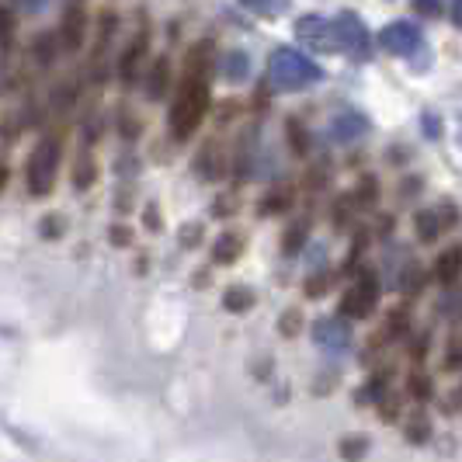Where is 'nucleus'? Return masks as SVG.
I'll return each mask as SVG.
<instances>
[{
	"label": "nucleus",
	"instance_id": "9",
	"mask_svg": "<svg viewBox=\"0 0 462 462\" xmlns=\"http://www.w3.org/2000/svg\"><path fill=\"white\" fill-rule=\"evenodd\" d=\"M456 208L452 206H441V208H420L414 216V233L417 240H424V244H431V240H439L441 233L448 230L452 223H456V216H452Z\"/></svg>",
	"mask_w": 462,
	"mask_h": 462
},
{
	"label": "nucleus",
	"instance_id": "39",
	"mask_svg": "<svg viewBox=\"0 0 462 462\" xmlns=\"http://www.w3.org/2000/svg\"><path fill=\"white\" fill-rule=\"evenodd\" d=\"M157 226H161V223H157V208L150 206L146 208V230H157Z\"/></svg>",
	"mask_w": 462,
	"mask_h": 462
},
{
	"label": "nucleus",
	"instance_id": "37",
	"mask_svg": "<svg viewBox=\"0 0 462 462\" xmlns=\"http://www.w3.org/2000/svg\"><path fill=\"white\" fill-rule=\"evenodd\" d=\"M42 233H46V236H60V233H63V223H60V219H52V223H42Z\"/></svg>",
	"mask_w": 462,
	"mask_h": 462
},
{
	"label": "nucleus",
	"instance_id": "36",
	"mask_svg": "<svg viewBox=\"0 0 462 462\" xmlns=\"http://www.w3.org/2000/svg\"><path fill=\"white\" fill-rule=\"evenodd\" d=\"M424 125H428V136H431V139L441 136V118L435 122V116H424Z\"/></svg>",
	"mask_w": 462,
	"mask_h": 462
},
{
	"label": "nucleus",
	"instance_id": "7",
	"mask_svg": "<svg viewBox=\"0 0 462 462\" xmlns=\"http://www.w3.org/2000/svg\"><path fill=\"white\" fill-rule=\"evenodd\" d=\"M84 32H88V11H84V0H67V11H63V24H60V46L63 49H80L84 46Z\"/></svg>",
	"mask_w": 462,
	"mask_h": 462
},
{
	"label": "nucleus",
	"instance_id": "16",
	"mask_svg": "<svg viewBox=\"0 0 462 462\" xmlns=\"http://www.w3.org/2000/svg\"><path fill=\"white\" fill-rule=\"evenodd\" d=\"M94 178H97V167H94V157L91 153H80L77 163H73V188L77 191H88L94 185Z\"/></svg>",
	"mask_w": 462,
	"mask_h": 462
},
{
	"label": "nucleus",
	"instance_id": "13",
	"mask_svg": "<svg viewBox=\"0 0 462 462\" xmlns=\"http://www.w3.org/2000/svg\"><path fill=\"white\" fill-rule=\"evenodd\" d=\"M459 261H462L459 247H448V251L439 254V261H435V278H439L441 285H456V278H459Z\"/></svg>",
	"mask_w": 462,
	"mask_h": 462
},
{
	"label": "nucleus",
	"instance_id": "4",
	"mask_svg": "<svg viewBox=\"0 0 462 462\" xmlns=\"http://www.w3.org/2000/svg\"><path fill=\"white\" fill-rule=\"evenodd\" d=\"M330 35H334V49L347 52L351 60H369L372 56V35L365 22L355 14V11H341L334 22H330Z\"/></svg>",
	"mask_w": 462,
	"mask_h": 462
},
{
	"label": "nucleus",
	"instance_id": "1",
	"mask_svg": "<svg viewBox=\"0 0 462 462\" xmlns=\"http://www.w3.org/2000/svg\"><path fill=\"white\" fill-rule=\"evenodd\" d=\"M324 80V69L317 67L306 52L289 46H275L268 56V84L278 91H306Z\"/></svg>",
	"mask_w": 462,
	"mask_h": 462
},
{
	"label": "nucleus",
	"instance_id": "20",
	"mask_svg": "<svg viewBox=\"0 0 462 462\" xmlns=\"http://www.w3.org/2000/svg\"><path fill=\"white\" fill-rule=\"evenodd\" d=\"M306 236H310V219L292 223V226H289V233H285V254H300L302 244H306Z\"/></svg>",
	"mask_w": 462,
	"mask_h": 462
},
{
	"label": "nucleus",
	"instance_id": "11",
	"mask_svg": "<svg viewBox=\"0 0 462 462\" xmlns=\"http://www.w3.org/2000/svg\"><path fill=\"white\" fill-rule=\"evenodd\" d=\"M313 341L327 351H341L347 347L351 341V330L345 327V320H337V317H320L317 324H313Z\"/></svg>",
	"mask_w": 462,
	"mask_h": 462
},
{
	"label": "nucleus",
	"instance_id": "21",
	"mask_svg": "<svg viewBox=\"0 0 462 462\" xmlns=\"http://www.w3.org/2000/svg\"><path fill=\"white\" fill-rule=\"evenodd\" d=\"M247 69H251V60H247L244 52H233L230 60H226V80H230V84H240V80L247 77Z\"/></svg>",
	"mask_w": 462,
	"mask_h": 462
},
{
	"label": "nucleus",
	"instance_id": "18",
	"mask_svg": "<svg viewBox=\"0 0 462 462\" xmlns=\"http://www.w3.org/2000/svg\"><path fill=\"white\" fill-rule=\"evenodd\" d=\"M428 439H431V417L424 411H411V417H407V441L424 445Z\"/></svg>",
	"mask_w": 462,
	"mask_h": 462
},
{
	"label": "nucleus",
	"instance_id": "32",
	"mask_svg": "<svg viewBox=\"0 0 462 462\" xmlns=\"http://www.w3.org/2000/svg\"><path fill=\"white\" fill-rule=\"evenodd\" d=\"M289 133H292V150H306V136H302V125L296 118H289Z\"/></svg>",
	"mask_w": 462,
	"mask_h": 462
},
{
	"label": "nucleus",
	"instance_id": "8",
	"mask_svg": "<svg viewBox=\"0 0 462 462\" xmlns=\"http://www.w3.org/2000/svg\"><path fill=\"white\" fill-rule=\"evenodd\" d=\"M296 39L306 49H317V52H330L334 49V35H330V22L320 14H302L296 22Z\"/></svg>",
	"mask_w": 462,
	"mask_h": 462
},
{
	"label": "nucleus",
	"instance_id": "41",
	"mask_svg": "<svg viewBox=\"0 0 462 462\" xmlns=\"http://www.w3.org/2000/svg\"><path fill=\"white\" fill-rule=\"evenodd\" d=\"M7 178H11V171H7V163L0 161V191L7 188Z\"/></svg>",
	"mask_w": 462,
	"mask_h": 462
},
{
	"label": "nucleus",
	"instance_id": "25",
	"mask_svg": "<svg viewBox=\"0 0 462 462\" xmlns=\"http://www.w3.org/2000/svg\"><path fill=\"white\" fill-rule=\"evenodd\" d=\"M35 56H39V63H52L56 60V39L52 35H39L35 39Z\"/></svg>",
	"mask_w": 462,
	"mask_h": 462
},
{
	"label": "nucleus",
	"instance_id": "30",
	"mask_svg": "<svg viewBox=\"0 0 462 462\" xmlns=\"http://www.w3.org/2000/svg\"><path fill=\"white\" fill-rule=\"evenodd\" d=\"M379 417H383L386 424H393L396 417H400V400H396V396H386V400H379Z\"/></svg>",
	"mask_w": 462,
	"mask_h": 462
},
{
	"label": "nucleus",
	"instance_id": "33",
	"mask_svg": "<svg viewBox=\"0 0 462 462\" xmlns=\"http://www.w3.org/2000/svg\"><path fill=\"white\" fill-rule=\"evenodd\" d=\"M445 369H448V372L459 369V337H452V341H448V358H445Z\"/></svg>",
	"mask_w": 462,
	"mask_h": 462
},
{
	"label": "nucleus",
	"instance_id": "14",
	"mask_svg": "<svg viewBox=\"0 0 462 462\" xmlns=\"http://www.w3.org/2000/svg\"><path fill=\"white\" fill-rule=\"evenodd\" d=\"M212 69V42H199L188 52L185 60V77H206Z\"/></svg>",
	"mask_w": 462,
	"mask_h": 462
},
{
	"label": "nucleus",
	"instance_id": "15",
	"mask_svg": "<svg viewBox=\"0 0 462 462\" xmlns=\"http://www.w3.org/2000/svg\"><path fill=\"white\" fill-rule=\"evenodd\" d=\"M223 306L230 310V313H247L251 306H254V289H247V285H233L223 292Z\"/></svg>",
	"mask_w": 462,
	"mask_h": 462
},
{
	"label": "nucleus",
	"instance_id": "24",
	"mask_svg": "<svg viewBox=\"0 0 462 462\" xmlns=\"http://www.w3.org/2000/svg\"><path fill=\"white\" fill-rule=\"evenodd\" d=\"M240 4H247L257 14H282L289 7V0H240Z\"/></svg>",
	"mask_w": 462,
	"mask_h": 462
},
{
	"label": "nucleus",
	"instance_id": "29",
	"mask_svg": "<svg viewBox=\"0 0 462 462\" xmlns=\"http://www.w3.org/2000/svg\"><path fill=\"white\" fill-rule=\"evenodd\" d=\"M351 206H355V195L341 199V202H337V208H334V226H337V230H345V226H347V219H351L347 212H351Z\"/></svg>",
	"mask_w": 462,
	"mask_h": 462
},
{
	"label": "nucleus",
	"instance_id": "40",
	"mask_svg": "<svg viewBox=\"0 0 462 462\" xmlns=\"http://www.w3.org/2000/svg\"><path fill=\"white\" fill-rule=\"evenodd\" d=\"M18 4H22V11H39L46 0H18Z\"/></svg>",
	"mask_w": 462,
	"mask_h": 462
},
{
	"label": "nucleus",
	"instance_id": "6",
	"mask_svg": "<svg viewBox=\"0 0 462 462\" xmlns=\"http://www.w3.org/2000/svg\"><path fill=\"white\" fill-rule=\"evenodd\" d=\"M375 300H379L375 282H372L369 275L358 278V282L345 292V300H341V313H345L347 320H365V317L375 313Z\"/></svg>",
	"mask_w": 462,
	"mask_h": 462
},
{
	"label": "nucleus",
	"instance_id": "23",
	"mask_svg": "<svg viewBox=\"0 0 462 462\" xmlns=\"http://www.w3.org/2000/svg\"><path fill=\"white\" fill-rule=\"evenodd\" d=\"M330 285H334V275H327V272H317L313 278H306V296H310V300H317V296H324Z\"/></svg>",
	"mask_w": 462,
	"mask_h": 462
},
{
	"label": "nucleus",
	"instance_id": "17",
	"mask_svg": "<svg viewBox=\"0 0 462 462\" xmlns=\"http://www.w3.org/2000/svg\"><path fill=\"white\" fill-rule=\"evenodd\" d=\"M167 84H171V63L167 60H157L153 67H150V80H146V94L157 101L163 91H167Z\"/></svg>",
	"mask_w": 462,
	"mask_h": 462
},
{
	"label": "nucleus",
	"instance_id": "31",
	"mask_svg": "<svg viewBox=\"0 0 462 462\" xmlns=\"http://www.w3.org/2000/svg\"><path fill=\"white\" fill-rule=\"evenodd\" d=\"M199 240H202V226H199V223H191V226L181 230V244H185V247H199Z\"/></svg>",
	"mask_w": 462,
	"mask_h": 462
},
{
	"label": "nucleus",
	"instance_id": "27",
	"mask_svg": "<svg viewBox=\"0 0 462 462\" xmlns=\"http://www.w3.org/2000/svg\"><path fill=\"white\" fill-rule=\"evenodd\" d=\"M365 452H369V441L362 439V435L341 441V456H345V459H351V456H365Z\"/></svg>",
	"mask_w": 462,
	"mask_h": 462
},
{
	"label": "nucleus",
	"instance_id": "22",
	"mask_svg": "<svg viewBox=\"0 0 462 462\" xmlns=\"http://www.w3.org/2000/svg\"><path fill=\"white\" fill-rule=\"evenodd\" d=\"M302 327V313L300 306H292V310H285L282 313V320H278V330H282V337H296Z\"/></svg>",
	"mask_w": 462,
	"mask_h": 462
},
{
	"label": "nucleus",
	"instance_id": "5",
	"mask_svg": "<svg viewBox=\"0 0 462 462\" xmlns=\"http://www.w3.org/2000/svg\"><path fill=\"white\" fill-rule=\"evenodd\" d=\"M379 46L390 56H414L417 49L424 46V32L414 22H390L379 35Z\"/></svg>",
	"mask_w": 462,
	"mask_h": 462
},
{
	"label": "nucleus",
	"instance_id": "10",
	"mask_svg": "<svg viewBox=\"0 0 462 462\" xmlns=\"http://www.w3.org/2000/svg\"><path fill=\"white\" fill-rule=\"evenodd\" d=\"M146 52H150V32L146 28H139V35L125 46L122 52V60H118V77L125 80V84H133L139 80V69H143V60H146Z\"/></svg>",
	"mask_w": 462,
	"mask_h": 462
},
{
	"label": "nucleus",
	"instance_id": "34",
	"mask_svg": "<svg viewBox=\"0 0 462 462\" xmlns=\"http://www.w3.org/2000/svg\"><path fill=\"white\" fill-rule=\"evenodd\" d=\"M289 206V195H278V199H264L261 202V216H268V212H278V208Z\"/></svg>",
	"mask_w": 462,
	"mask_h": 462
},
{
	"label": "nucleus",
	"instance_id": "3",
	"mask_svg": "<svg viewBox=\"0 0 462 462\" xmlns=\"http://www.w3.org/2000/svg\"><path fill=\"white\" fill-rule=\"evenodd\" d=\"M60 157H63V146L56 136L39 139V146L32 150L28 157V191L32 195H49L56 185V174H60Z\"/></svg>",
	"mask_w": 462,
	"mask_h": 462
},
{
	"label": "nucleus",
	"instance_id": "38",
	"mask_svg": "<svg viewBox=\"0 0 462 462\" xmlns=\"http://www.w3.org/2000/svg\"><path fill=\"white\" fill-rule=\"evenodd\" d=\"M448 18H452V24L459 28V24H462V0H452V11H448Z\"/></svg>",
	"mask_w": 462,
	"mask_h": 462
},
{
	"label": "nucleus",
	"instance_id": "26",
	"mask_svg": "<svg viewBox=\"0 0 462 462\" xmlns=\"http://www.w3.org/2000/svg\"><path fill=\"white\" fill-rule=\"evenodd\" d=\"M411 7L420 18H439L441 11H445V0H411Z\"/></svg>",
	"mask_w": 462,
	"mask_h": 462
},
{
	"label": "nucleus",
	"instance_id": "2",
	"mask_svg": "<svg viewBox=\"0 0 462 462\" xmlns=\"http://www.w3.org/2000/svg\"><path fill=\"white\" fill-rule=\"evenodd\" d=\"M208 105H212V94H208L206 77H185L181 91L171 105V133L178 139H188L208 116Z\"/></svg>",
	"mask_w": 462,
	"mask_h": 462
},
{
	"label": "nucleus",
	"instance_id": "19",
	"mask_svg": "<svg viewBox=\"0 0 462 462\" xmlns=\"http://www.w3.org/2000/svg\"><path fill=\"white\" fill-rule=\"evenodd\" d=\"M240 251H244V240H240V236H233V233H226V236H219V240H216L212 257H216L219 264H230V261L240 257Z\"/></svg>",
	"mask_w": 462,
	"mask_h": 462
},
{
	"label": "nucleus",
	"instance_id": "12",
	"mask_svg": "<svg viewBox=\"0 0 462 462\" xmlns=\"http://www.w3.org/2000/svg\"><path fill=\"white\" fill-rule=\"evenodd\" d=\"M369 118L362 116V112H355V108H347L341 116L334 118V125H330V133L337 143H355V139H365L369 136Z\"/></svg>",
	"mask_w": 462,
	"mask_h": 462
},
{
	"label": "nucleus",
	"instance_id": "35",
	"mask_svg": "<svg viewBox=\"0 0 462 462\" xmlns=\"http://www.w3.org/2000/svg\"><path fill=\"white\" fill-rule=\"evenodd\" d=\"M112 240H116V247H129V240H133V233L125 230V226H112Z\"/></svg>",
	"mask_w": 462,
	"mask_h": 462
},
{
	"label": "nucleus",
	"instance_id": "28",
	"mask_svg": "<svg viewBox=\"0 0 462 462\" xmlns=\"http://www.w3.org/2000/svg\"><path fill=\"white\" fill-rule=\"evenodd\" d=\"M407 393H414L417 400H428V396H431V383H428V375H411Z\"/></svg>",
	"mask_w": 462,
	"mask_h": 462
}]
</instances>
